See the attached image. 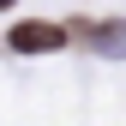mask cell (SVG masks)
<instances>
[{"label":"cell","mask_w":126,"mask_h":126,"mask_svg":"<svg viewBox=\"0 0 126 126\" xmlns=\"http://www.w3.org/2000/svg\"><path fill=\"white\" fill-rule=\"evenodd\" d=\"M6 42H12L18 54H48V48H60V42H66V30H60V24H42V18H30V24L12 30Z\"/></svg>","instance_id":"cell-1"},{"label":"cell","mask_w":126,"mask_h":126,"mask_svg":"<svg viewBox=\"0 0 126 126\" xmlns=\"http://www.w3.org/2000/svg\"><path fill=\"white\" fill-rule=\"evenodd\" d=\"M66 36H78L84 48H102V54H126V24L108 18V24H72Z\"/></svg>","instance_id":"cell-2"},{"label":"cell","mask_w":126,"mask_h":126,"mask_svg":"<svg viewBox=\"0 0 126 126\" xmlns=\"http://www.w3.org/2000/svg\"><path fill=\"white\" fill-rule=\"evenodd\" d=\"M6 6H12V0H0V12H6Z\"/></svg>","instance_id":"cell-3"}]
</instances>
